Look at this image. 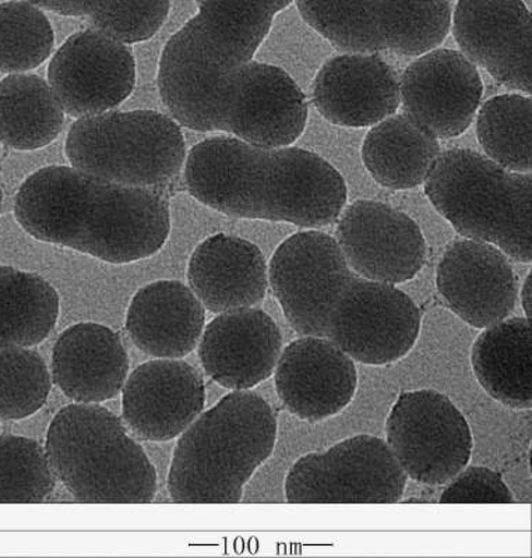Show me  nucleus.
I'll return each instance as SVG.
<instances>
[{
	"label": "nucleus",
	"instance_id": "f257e3e1",
	"mask_svg": "<svg viewBox=\"0 0 532 558\" xmlns=\"http://www.w3.org/2000/svg\"><path fill=\"white\" fill-rule=\"evenodd\" d=\"M195 17L162 49L158 92L179 126L266 147L305 132V94L290 74L253 61L291 0H196Z\"/></svg>",
	"mask_w": 532,
	"mask_h": 558
},
{
	"label": "nucleus",
	"instance_id": "f03ea898",
	"mask_svg": "<svg viewBox=\"0 0 532 558\" xmlns=\"http://www.w3.org/2000/svg\"><path fill=\"white\" fill-rule=\"evenodd\" d=\"M185 186L198 203L228 217L307 229L335 223L348 194L341 173L315 153L227 136L191 149Z\"/></svg>",
	"mask_w": 532,
	"mask_h": 558
},
{
	"label": "nucleus",
	"instance_id": "7ed1b4c3",
	"mask_svg": "<svg viewBox=\"0 0 532 558\" xmlns=\"http://www.w3.org/2000/svg\"><path fill=\"white\" fill-rule=\"evenodd\" d=\"M14 216L38 241L111 264L153 257L171 233L168 204L156 193L73 167H47L28 177L16 194Z\"/></svg>",
	"mask_w": 532,
	"mask_h": 558
},
{
	"label": "nucleus",
	"instance_id": "20e7f679",
	"mask_svg": "<svg viewBox=\"0 0 532 558\" xmlns=\"http://www.w3.org/2000/svg\"><path fill=\"white\" fill-rule=\"evenodd\" d=\"M277 417L261 396L232 391L202 412L178 438L168 492L179 505H233L271 457Z\"/></svg>",
	"mask_w": 532,
	"mask_h": 558
},
{
	"label": "nucleus",
	"instance_id": "39448f33",
	"mask_svg": "<svg viewBox=\"0 0 532 558\" xmlns=\"http://www.w3.org/2000/svg\"><path fill=\"white\" fill-rule=\"evenodd\" d=\"M45 452L57 480L77 502L146 505L157 472L121 418L98 403H72L48 427Z\"/></svg>",
	"mask_w": 532,
	"mask_h": 558
},
{
	"label": "nucleus",
	"instance_id": "423d86ee",
	"mask_svg": "<svg viewBox=\"0 0 532 558\" xmlns=\"http://www.w3.org/2000/svg\"><path fill=\"white\" fill-rule=\"evenodd\" d=\"M425 193L461 236L532 262L531 173L507 171L471 149H450L427 173Z\"/></svg>",
	"mask_w": 532,
	"mask_h": 558
},
{
	"label": "nucleus",
	"instance_id": "0eeeda50",
	"mask_svg": "<svg viewBox=\"0 0 532 558\" xmlns=\"http://www.w3.org/2000/svg\"><path fill=\"white\" fill-rule=\"evenodd\" d=\"M73 168L122 186H164L186 161L176 119L156 111H109L77 119L64 144Z\"/></svg>",
	"mask_w": 532,
	"mask_h": 558
},
{
	"label": "nucleus",
	"instance_id": "6e6552de",
	"mask_svg": "<svg viewBox=\"0 0 532 558\" xmlns=\"http://www.w3.org/2000/svg\"><path fill=\"white\" fill-rule=\"evenodd\" d=\"M303 22L340 51L421 57L445 41L449 0H297Z\"/></svg>",
	"mask_w": 532,
	"mask_h": 558
},
{
	"label": "nucleus",
	"instance_id": "1a4fd4ad",
	"mask_svg": "<svg viewBox=\"0 0 532 558\" xmlns=\"http://www.w3.org/2000/svg\"><path fill=\"white\" fill-rule=\"evenodd\" d=\"M407 480L386 440L360 435L293 463L286 498L292 505H391L404 496Z\"/></svg>",
	"mask_w": 532,
	"mask_h": 558
},
{
	"label": "nucleus",
	"instance_id": "9d476101",
	"mask_svg": "<svg viewBox=\"0 0 532 558\" xmlns=\"http://www.w3.org/2000/svg\"><path fill=\"white\" fill-rule=\"evenodd\" d=\"M386 442L407 477L427 486L450 482L472 452L469 422L435 390L400 393L386 421Z\"/></svg>",
	"mask_w": 532,
	"mask_h": 558
},
{
	"label": "nucleus",
	"instance_id": "9b49d317",
	"mask_svg": "<svg viewBox=\"0 0 532 558\" xmlns=\"http://www.w3.org/2000/svg\"><path fill=\"white\" fill-rule=\"evenodd\" d=\"M356 277L336 239L319 231L286 239L268 267L271 291L301 337L325 338L328 313Z\"/></svg>",
	"mask_w": 532,
	"mask_h": 558
},
{
	"label": "nucleus",
	"instance_id": "f8f14e48",
	"mask_svg": "<svg viewBox=\"0 0 532 558\" xmlns=\"http://www.w3.org/2000/svg\"><path fill=\"white\" fill-rule=\"evenodd\" d=\"M420 331V308L407 293L358 276L328 313L325 338L352 361L380 366L409 355Z\"/></svg>",
	"mask_w": 532,
	"mask_h": 558
},
{
	"label": "nucleus",
	"instance_id": "ddd939ff",
	"mask_svg": "<svg viewBox=\"0 0 532 558\" xmlns=\"http://www.w3.org/2000/svg\"><path fill=\"white\" fill-rule=\"evenodd\" d=\"M48 83L69 117H94L131 97L136 61L128 44L88 28L73 34L53 54Z\"/></svg>",
	"mask_w": 532,
	"mask_h": 558
},
{
	"label": "nucleus",
	"instance_id": "4468645a",
	"mask_svg": "<svg viewBox=\"0 0 532 558\" xmlns=\"http://www.w3.org/2000/svg\"><path fill=\"white\" fill-rule=\"evenodd\" d=\"M336 241L351 270L370 281L399 286L425 266L420 226L385 203L358 201L348 206L338 217Z\"/></svg>",
	"mask_w": 532,
	"mask_h": 558
},
{
	"label": "nucleus",
	"instance_id": "2eb2a0df",
	"mask_svg": "<svg viewBox=\"0 0 532 558\" xmlns=\"http://www.w3.org/2000/svg\"><path fill=\"white\" fill-rule=\"evenodd\" d=\"M450 29L470 62L531 96L532 22L523 0H459Z\"/></svg>",
	"mask_w": 532,
	"mask_h": 558
},
{
	"label": "nucleus",
	"instance_id": "dca6fc26",
	"mask_svg": "<svg viewBox=\"0 0 532 558\" xmlns=\"http://www.w3.org/2000/svg\"><path fill=\"white\" fill-rule=\"evenodd\" d=\"M484 84L475 64L452 49H432L407 68L400 82L406 112L436 138L466 133L479 112Z\"/></svg>",
	"mask_w": 532,
	"mask_h": 558
},
{
	"label": "nucleus",
	"instance_id": "f3484780",
	"mask_svg": "<svg viewBox=\"0 0 532 558\" xmlns=\"http://www.w3.org/2000/svg\"><path fill=\"white\" fill-rule=\"evenodd\" d=\"M436 286L452 313L481 330L506 320L519 299L509 257L494 244L474 239L455 241L446 248Z\"/></svg>",
	"mask_w": 532,
	"mask_h": 558
},
{
	"label": "nucleus",
	"instance_id": "a211bd4d",
	"mask_svg": "<svg viewBox=\"0 0 532 558\" xmlns=\"http://www.w3.org/2000/svg\"><path fill=\"white\" fill-rule=\"evenodd\" d=\"M201 373L181 359H154L134 368L122 388L124 422L142 440L164 442L182 435L205 411Z\"/></svg>",
	"mask_w": 532,
	"mask_h": 558
},
{
	"label": "nucleus",
	"instance_id": "6ab92c4d",
	"mask_svg": "<svg viewBox=\"0 0 532 558\" xmlns=\"http://www.w3.org/2000/svg\"><path fill=\"white\" fill-rule=\"evenodd\" d=\"M273 375L282 405L307 422L325 421L344 411L358 386L355 362L321 337H301L282 348Z\"/></svg>",
	"mask_w": 532,
	"mask_h": 558
},
{
	"label": "nucleus",
	"instance_id": "aec40b11",
	"mask_svg": "<svg viewBox=\"0 0 532 558\" xmlns=\"http://www.w3.org/2000/svg\"><path fill=\"white\" fill-rule=\"evenodd\" d=\"M277 323L255 307L220 313L203 330L197 353L213 381L232 391H249L276 371L282 352Z\"/></svg>",
	"mask_w": 532,
	"mask_h": 558
},
{
	"label": "nucleus",
	"instance_id": "412c9836",
	"mask_svg": "<svg viewBox=\"0 0 532 558\" xmlns=\"http://www.w3.org/2000/svg\"><path fill=\"white\" fill-rule=\"evenodd\" d=\"M312 98L322 117L336 126H375L400 107L399 74L376 54H340L323 64Z\"/></svg>",
	"mask_w": 532,
	"mask_h": 558
},
{
	"label": "nucleus",
	"instance_id": "4be33fe9",
	"mask_svg": "<svg viewBox=\"0 0 532 558\" xmlns=\"http://www.w3.org/2000/svg\"><path fill=\"white\" fill-rule=\"evenodd\" d=\"M189 288L211 313L253 307L266 296L268 267L255 243L216 233L189 258Z\"/></svg>",
	"mask_w": 532,
	"mask_h": 558
},
{
	"label": "nucleus",
	"instance_id": "5701e85b",
	"mask_svg": "<svg viewBox=\"0 0 532 558\" xmlns=\"http://www.w3.org/2000/svg\"><path fill=\"white\" fill-rule=\"evenodd\" d=\"M129 356L121 337L98 323L66 328L52 349V380L74 402L99 403L122 392Z\"/></svg>",
	"mask_w": 532,
	"mask_h": 558
},
{
	"label": "nucleus",
	"instance_id": "b1692460",
	"mask_svg": "<svg viewBox=\"0 0 532 558\" xmlns=\"http://www.w3.org/2000/svg\"><path fill=\"white\" fill-rule=\"evenodd\" d=\"M206 324V308L179 281H156L138 289L126 314L134 345L157 359H182L195 351Z\"/></svg>",
	"mask_w": 532,
	"mask_h": 558
},
{
	"label": "nucleus",
	"instance_id": "393cba45",
	"mask_svg": "<svg viewBox=\"0 0 532 558\" xmlns=\"http://www.w3.org/2000/svg\"><path fill=\"white\" fill-rule=\"evenodd\" d=\"M532 333L524 317L484 328L471 351L476 380L494 400L511 410L532 405Z\"/></svg>",
	"mask_w": 532,
	"mask_h": 558
},
{
	"label": "nucleus",
	"instance_id": "a878e982",
	"mask_svg": "<svg viewBox=\"0 0 532 558\" xmlns=\"http://www.w3.org/2000/svg\"><path fill=\"white\" fill-rule=\"evenodd\" d=\"M440 156L434 134L409 114H391L371 129L362 146L366 171L383 187L410 191L424 184Z\"/></svg>",
	"mask_w": 532,
	"mask_h": 558
},
{
	"label": "nucleus",
	"instance_id": "bb28decb",
	"mask_svg": "<svg viewBox=\"0 0 532 558\" xmlns=\"http://www.w3.org/2000/svg\"><path fill=\"white\" fill-rule=\"evenodd\" d=\"M64 111L49 83L36 74L0 82V143L19 151L49 146L61 134Z\"/></svg>",
	"mask_w": 532,
	"mask_h": 558
},
{
	"label": "nucleus",
	"instance_id": "cd10ccee",
	"mask_svg": "<svg viewBox=\"0 0 532 558\" xmlns=\"http://www.w3.org/2000/svg\"><path fill=\"white\" fill-rule=\"evenodd\" d=\"M57 289L37 274L0 266V348H32L57 326Z\"/></svg>",
	"mask_w": 532,
	"mask_h": 558
},
{
	"label": "nucleus",
	"instance_id": "c85d7f7f",
	"mask_svg": "<svg viewBox=\"0 0 532 558\" xmlns=\"http://www.w3.org/2000/svg\"><path fill=\"white\" fill-rule=\"evenodd\" d=\"M62 16L81 17L124 44L148 41L167 22L171 0H23Z\"/></svg>",
	"mask_w": 532,
	"mask_h": 558
},
{
	"label": "nucleus",
	"instance_id": "c756f323",
	"mask_svg": "<svg viewBox=\"0 0 532 558\" xmlns=\"http://www.w3.org/2000/svg\"><path fill=\"white\" fill-rule=\"evenodd\" d=\"M532 101L505 94L484 104L476 119V137L486 156L507 171L531 173Z\"/></svg>",
	"mask_w": 532,
	"mask_h": 558
},
{
	"label": "nucleus",
	"instance_id": "7c9ffc66",
	"mask_svg": "<svg viewBox=\"0 0 532 558\" xmlns=\"http://www.w3.org/2000/svg\"><path fill=\"white\" fill-rule=\"evenodd\" d=\"M53 47L52 24L43 9L23 0L0 3V73L37 69Z\"/></svg>",
	"mask_w": 532,
	"mask_h": 558
},
{
	"label": "nucleus",
	"instance_id": "2f4dec72",
	"mask_svg": "<svg viewBox=\"0 0 532 558\" xmlns=\"http://www.w3.org/2000/svg\"><path fill=\"white\" fill-rule=\"evenodd\" d=\"M52 376L39 353L29 348H0V421H22L47 403Z\"/></svg>",
	"mask_w": 532,
	"mask_h": 558
},
{
	"label": "nucleus",
	"instance_id": "473e14b6",
	"mask_svg": "<svg viewBox=\"0 0 532 558\" xmlns=\"http://www.w3.org/2000/svg\"><path fill=\"white\" fill-rule=\"evenodd\" d=\"M55 486L57 476L44 447L32 438L0 436V505H38Z\"/></svg>",
	"mask_w": 532,
	"mask_h": 558
},
{
	"label": "nucleus",
	"instance_id": "72a5a7b5",
	"mask_svg": "<svg viewBox=\"0 0 532 558\" xmlns=\"http://www.w3.org/2000/svg\"><path fill=\"white\" fill-rule=\"evenodd\" d=\"M444 505H511L515 502L513 493L507 487L501 477L488 468H464L457 473L445 488L440 497Z\"/></svg>",
	"mask_w": 532,
	"mask_h": 558
},
{
	"label": "nucleus",
	"instance_id": "f704fd0d",
	"mask_svg": "<svg viewBox=\"0 0 532 558\" xmlns=\"http://www.w3.org/2000/svg\"><path fill=\"white\" fill-rule=\"evenodd\" d=\"M521 305H523L527 320L531 322V274L527 277L523 289H521Z\"/></svg>",
	"mask_w": 532,
	"mask_h": 558
},
{
	"label": "nucleus",
	"instance_id": "c9c22d12",
	"mask_svg": "<svg viewBox=\"0 0 532 558\" xmlns=\"http://www.w3.org/2000/svg\"><path fill=\"white\" fill-rule=\"evenodd\" d=\"M2 206H3V192H2V187H0V213H2Z\"/></svg>",
	"mask_w": 532,
	"mask_h": 558
}]
</instances>
